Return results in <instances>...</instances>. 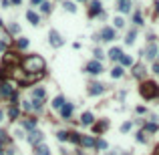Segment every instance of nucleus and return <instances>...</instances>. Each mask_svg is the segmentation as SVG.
<instances>
[{
    "label": "nucleus",
    "instance_id": "9d476101",
    "mask_svg": "<svg viewBox=\"0 0 159 155\" xmlns=\"http://www.w3.org/2000/svg\"><path fill=\"white\" fill-rule=\"evenodd\" d=\"M105 93V87H103L101 83H93L91 87H89V95H101Z\"/></svg>",
    "mask_w": 159,
    "mask_h": 155
},
{
    "label": "nucleus",
    "instance_id": "c85d7f7f",
    "mask_svg": "<svg viewBox=\"0 0 159 155\" xmlns=\"http://www.w3.org/2000/svg\"><path fill=\"white\" fill-rule=\"evenodd\" d=\"M65 8H67L68 12H77V6H75V2H65Z\"/></svg>",
    "mask_w": 159,
    "mask_h": 155
},
{
    "label": "nucleus",
    "instance_id": "b1692460",
    "mask_svg": "<svg viewBox=\"0 0 159 155\" xmlns=\"http://www.w3.org/2000/svg\"><path fill=\"white\" fill-rule=\"evenodd\" d=\"M121 65H123V67H131V65H133V58L123 54V57H121Z\"/></svg>",
    "mask_w": 159,
    "mask_h": 155
},
{
    "label": "nucleus",
    "instance_id": "f3484780",
    "mask_svg": "<svg viewBox=\"0 0 159 155\" xmlns=\"http://www.w3.org/2000/svg\"><path fill=\"white\" fill-rule=\"evenodd\" d=\"M121 57H123V53H121V49H111L109 50V58H111V61H121Z\"/></svg>",
    "mask_w": 159,
    "mask_h": 155
},
{
    "label": "nucleus",
    "instance_id": "09e8293b",
    "mask_svg": "<svg viewBox=\"0 0 159 155\" xmlns=\"http://www.w3.org/2000/svg\"><path fill=\"white\" fill-rule=\"evenodd\" d=\"M0 121H2V111H0Z\"/></svg>",
    "mask_w": 159,
    "mask_h": 155
},
{
    "label": "nucleus",
    "instance_id": "a878e982",
    "mask_svg": "<svg viewBox=\"0 0 159 155\" xmlns=\"http://www.w3.org/2000/svg\"><path fill=\"white\" fill-rule=\"evenodd\" d=\"M68 133H71V131H58L57 133L58 141H68Z\"/></svg>",
    "mask_w": 159,
    "mask_h": 155
},
{
    "label": "nucleus",
    "instance_id": "7ed1b4c3",
    "mask_svg": "<svg viewBox=\"0 0 159 155\" xmlns=\"http://www.w3.org/2000/svg\"><path fill=\"white\" fill-rule=\"evenodd\" d=\"M14 93H16L14 83L2 81V85H0V97H2V99H12V95H14Z\"/></svg>",
    "mask_w": 159,
    "mask_h": 155
},
{
    "label": "nucleus",
    "instance_id": "473e14b6",
    "mask_svg": "<svg viewBox=\"0 0 159 155\" xmlns=\"http://www.w3.org/2000/svg\"><path fill=\"white\" fill-rule=\"evenodd\" d=\"M40 8H43V12H50V8H53V6H50V2H43V4H40Z\"/></svg>",
    "mask_w": 159,
    "mask_h": 155
},
{
    "label": "nucleus",
    "instance_id": "dca6fc26",
    "mask_svg": "<svg viewBox=\"0 0 159 155\" xmlns=\"http://www.w3.org/2000/svg\"><path fill=\"white\" fill-rule=\"evenodd\" d=\"M93 121H95L93 113H83V115H81V123H83V125H93Z\"/></svg>",
    "mask_w": 159,
    "mask_h": 155
},
{
    "label": "nucleus",
    "instance_id": "a18cd8bd",
    "mask_svg": "<svg viewBox=\"0 0 159 155\" xmlns=\"http://www.w3.org/2000/svg\"><path fill=\"white\" fill-rule=\"evenodd\" d=\"M10 2H12V4H20V2H22V0H10Z\"/></svg>",
    "mask_w": 159,
    "mask_h": 155
},
{
    "label": "nucleus",
    "instance_id": "2f4dec72",
    "mask_svg": "<svg viewBox=\"0 0 159 155\" xmlns=\"http://www.w3.org/2000/svg\"><path fill=\"white\" fill-rule=\"evenodd\" d=\"M32 109H36V111H39V109H43V101L34 99V101H32Z\"/></svg>",
    "mask_w": 159,
    "mask_h": 155
},
{
    "label": "nucleus",
    "instance_id": "8fccbe9b",
    "mask_svg": "<svg viewBox=\"0 0 159 155\" xmlns=\"http://www.w3.org/2000/svg\"><path fill=\"white\" fill-rule=\"evenodd\" d=\"M0 155H4V151H2V149H0Z\"/></svg>",
    "mask_w": 159,
    "mask_h": 155
},
{
    "label": "nucleus",
    "instance_id": "f257e3e1",
    "mask_svg": "<svg viewBox=\"0 0 159 155\" xmlns=\"http://www.w3.org/2000/svg\"><path fill=\"white\" fill-rule=\"evenodd\" d=\"M22 71L28 75H36L44 71V58L39 54H32V57H26L22 61Z\"/></svg>",
    "mask_w": 159,
    "mask_h": 155
},
{
    "label": "nucleus",
    "instance_id": "79ce46f5",
    "mask_svg": "<svg viewBox=\"0 0 159 155\" xmlns=\"http://www.w3.org/2000/svg\"><path fill=\"white\" fill-rule=\"evenodd\" d=\"M43 2H44V0H30V4H32V6H36V4H43Z\"/></svg>",
    "mask_w": 159,
    "mask_h": 155
},
{
    "label": "nucleus",
    "instance_id": "9b49d317",
    "mask_svg": "<svg viewBox=\"0 0 159 155\" xmlns=\"http://www.w3.org/2000/svg\"><path fill=\"white\" fill-rule=\"evenodd\" d=\"M26 18H28V22H30V24H32V26H36V24H39V22H40V16L36 14L34 10H28V12H26Z\"/></svg>",
    "mask_w": 159,
    "mask_h": 155
},
{
    "label": "nucleus",
    "instance_id": "423d86ee",
    "mask_svg": "<svg viewBox=\"0 0 159 155\" xmlns=\"http://www.w3.org/2000/svg\"><path fill=\"white\" fill-rule=\"evenodd\" d=\"M43 139H44V135L40 133V131H36V129H34L32 133L28 135V141L32 143V145H40V143H43Z\"/></svg>",
    "mask_w": 159,
    "mask_h": 155
},
{
    "label": "nucleus",
    "instance_id": "c756f323",
    "mask_svg": "<svg viewBox=\"0 0 159 155\" xmlns=\"http://www.w3.org/2000/svg\"><path fill=\"white\" fill-rule=\"evenodd\" d=\"M95 147H97V149H107V141L105 139H99L95 143Z\"/></svg>",
    "mask_w": 159,
    "mask_h": 155
},
{
    "label": "nucleus",
    "instance_id": "2eb2a0df",
    "mask_svg": "<svg viewBox=\"0 0 159 155\" xmlns=\"http://www.w3.org/2000/svg\"><path fill=\"white\" fill-rule=\"evenodd\" d=\"M44 95H46V93H44L43 87H34V89H32V99H39V101H43Z\"/></svg>",
    "mask_w": 159,
    "mask_h": 155
},
{
    "label": "nucleus",
    "instance_id": "603ef678",
    "mask_svg": "<svg viewBox=\"0 0 159 155\" xmlns=\"http://www.w3.org/2000/svg\"><path fill=\"white\" fill-rule=\"evenodd\" d=\"M121 2H125V0H119V4H121Z\"/></svg>",
    "mask_w": 159,
    "mask_h": 155
},
{
    "label": "nucleus",
    "instance_id": "39448f33",
    "mask_svg": "<svg viewBox=\"0 0 159 155\" xmlns=\"http://www.w3.org/2000/svg\"><path fill=\"white\" fill-rule=\"evenodd\" d=\"M85 71H87L89 75H101V73H103V65H101V61H91V63H87Z\"/></svg>",
    "mask_w": 159,
    "mask_h": 155
},
{
    "label": "nucleus",
    "instance_id": "aec40b11",
    "mask_svg": "<svg viewBox=\"0 0 159 155\" xmlns=\"http://www.w3.org/2000/svg\"><path fill=\"white\" fill-rule=\"evenodd\" d=\"M107 127H109V121H101V123H97V125L93 127V131H95V133H101V131H105Z\"/></svg>",
    "mask_w": 159,
    "mask_h": 155
},
{
    "label": "nucleus",
    "instance_id": "72a5a7b5",
    "mask_svg": "<svg viewBox=\"0 0 159 155\" xmlns=\"http://www.w3.org/2000/svg\"><path fill=\"white\" fill-rule=\"evenodd\" d=\"M133 20H135V24H143V16H141L139 12H135V16H133Z\"/></svg>",
    "mask_w": 159,
    "mask_h": 155
},
{
    "label": "nucleus",
    "instance_id": "6e6552de",
    "mask_svg": "<svg viewBox=\"0 0 159 155\" xmlns=\"http://www.w3.org/2000/svg\"><path fill=\"white\" fill-rule=\"evenodd\" d=\"M101 39H103V40H113V39H115V28L105 26V28L101 30Z\"/></svg>",
    "mask_w": 159,
    "mask_h": 155
},
{
    "label": "nucleus",
    "instance_id": "49530a36",
    "mask_svg": "<svg viewBox=\"0 0 159 155\" xmlns=\"http://www.w3.org/2000/svg\"><path fill=\"white\" fill-rule=\"evenodd\" d=\"M155 10H157V12H159V0H157V4H155Z\"/></svg>",
    "mask_w": 159,
    "mask_h": 155
},
{
    "label": "nucleus",
    "instance_id": "412c9836",
    "mask_svg": "<svg viewBox=\"0 0 159 155\" xmlns=\"http://www.w3.org/2000/svg\"><path fill=\"white\" fill-rule=\"evenodd\" d=\"M20 115V109H18V107H10V109H8V117H10V119H12V121H14V119H16V117H18Z\"/></svg>",
    "mask_w": 159,
    "mask_h": 155
},
{
    "label": "nucleus",
    "instance_id": "f704fd0d",
    "mask_svg": "<svg viewBox=\"0 0 159 155\" xmlns=\"http://www.w3.org/2000/svg\"><path fill=\"white\" fill-rule=\"evenodd\" d=\"M123 24H125V20L121 18V16H117V18H115V28H121Z\"/></svg>",
    "mask_w": 159,
    "mask_h": 155
},
{
    "label": "nucleus",
    "instance_id": "ea45409f",
    "mask_svg": "<svg viewBox=\"0 0 159 155\" xmlns=\"http://www.w3.org/2000/svg\"><path fill=\"white\" fill-rule=\"evenodd\" d=\"M143 75V67H135V77H141Z\"/></svg>",
    "mask_w": 159,
    "mask_h": 155
},
{
    "label": "nucleus",
    "instance_id": "e433bc0d",
    "mask_svg": "<svg viewBox=\"0 0 159 155\" xmlns=\"http://www.w3.org/2000/svg\"><path fill=\"white\" fill-rule=\"evenodd\" d=\"M93 54H95L97 61H99V58H103V50H101V49H95V53H93Z\"/></svg>",
    "mask_w": 159,
    "mask_h": 155
},
{
    "label": "nucleus",
    "instance_id": "37998d69",
    "mask_svg": "<svg viewBox=\"0 0 159 155\" xmlns=\"http://www.w3.org/2000/svg\"><path fill=\"white\" fill-rule=\"evenodd\" d=\"M153 73L159 75V63H153Z\"/></svg>",
    "mask_w": 159,
    "mask_h": 155
},
{
    "label": "nucleus",
    "instance_id": "de8ad7c7",
    "mask_svg": "<svg viewBox=\"0 0 159 155\" xmlns=\"http://www.w3.org/2000/svg\"><path fill=\"white\" fill-rule=\"evenodd\" d=\"M107 155H117V153H115V151H109V153H107Z\"/></svg>",
    "mask_w": 159,
    "mask_h": 155
},
{
    "label": "nucleus",
    "instance_id": "ddd939ff",
    "mask_svg": "<svg viewBox=\"0 0 159 155\" xmlns=\"http://www.w3.org/2000/svg\"><path fill=\"white\" fill-rule=\"evenodd\" d=\"M50 105H53V109H58V111H61V109H63V105H65V97H63V95H58V97H54Z\"/></svg>",
    "mask_w": 159,
    "mask_h": 155
},
{
    "label": "nucleus",
    "instance_id": "cd10ccee",
    "mask_svg": "<svg viewBox=\"0 0 159 155\" xmlns=\"http://www.w3.org/2000/svg\"><path fill=\"white\" fill-rule=\"evenodd\" d=\"M125 42H127V44H133V42H135V30H131V32H129V34H127V39H125Z\"/></svg>",
    "mask_w": 159,
    "mask_h": 155
},
{
    "label": "nucleus",
    "instance_id": "c03bdc74",
    "mask_svg": "<svg viewBox=\"0 0 159 155\" xmlns=\"http://www.w3.org/2000/svg\"><path fill=\"white\" fill-rule=\"evenodd\" d=\"M4 49H6V42H0V53H2Z\"/></svg>",
    "mask_w": 159,
    "mask_h": 155
},
{
    "label": "nucleus",
    "instance_id": "0eeeda50",
    "mask_svg": "<svg viewBox=\"0 0 159 155\" xmlns=\"http://www.w3.org/2000/svg\"><path fill=\"white\" fill-rule=\"evenodd\" d=\"M103 12V8H101V2H99V0H93L91 2V8H89V16H97V14H101Z\"/></svg>",
    "mask_w": 159,
    "mask_h": 155
},
{
    "label": "nucleus",
    "instance_id": "7c9ffc66",
    "mask_svg": "<svg viewBox=\"0 0 159 155\" xmlns=\"http://www.w3.org/2000/svg\"><path fill=\"white\" fill-rule=\"evenodd\" d=\"M145 129L149 131V133H155V131H157V125H155V123H147V125H145Z\"/></svg>",
    "mask_w": 159,
    "mask_h": 155
},
{
    "label": "nucleus",
    "instance_id": "f03ea898",
    "mask_svg": "<svg viewBox=\"0 0 159 155\" xmlns=\"http://www.w3.org/2000/svg\"><path fill=\"white\" fill-rule=\"evenodd\" d=\"M141 95H143L145 99H155L159 95V89H157V85L155 83H151V81H145L143 85H141Z\"/></svg>",
    "mask_w": 159,
    "mask_h": 155
},
{
    "label": "nucleus",
    "instance_id": "c9c22d12",
    "mask_svg": "<svg viewBox=\"0 0 159 155\" xmlns=\"http://www.w3.org/2000/svg\"><path fill=\"white\" fill-rule=\"evenodd\" d=\"M22 109L24 111H30V109H32V103L30 101H22Z\"/></svg>",
    "mask_w": 159,
    "mask_h": 155
},
{
    "label": "nucleus",
    "instance_id": "f8f14e48",
    "mask_svg": "<svg viewBox=\"0 0 159 155\" xmlns=\"http://www.w3.org/2000/svg\"><path fill=\"white\" fill-rule=\"evenodd\" d=\"M34 155H53V153H50V149L46 145L40 143V145H34Z\"/></svg>",
    "mask_w": 159,
    "mask_h": 155
},
{
    "label": "nucleus",
    "instance_id": "864d4df0",
    "mask_svg": "<svg viewBox=\"0 0 159 155\" xmlns=\"http://www.w3.org/2000/svg\"><path fill=\"white\" fill-rule=\"evenodd\" d=\"M81 2H87V0H81Z\"/></svg>",
    "mask_w": 159,
    "mask_h": 155
},
{
    "label": "nucleus",
    "instance_id": "a211bd4d",
    "mask_svg": "<svg viewBox=\"0 0 159 155\" xmlns=\"http://www.w3.org/2000/svg\"><path fill=\"white\" fill-rule=\"evenodd\" d=\"M95 143H97V141L93 139V137H89V135L81 137V145H83V147H95Z\"/></svg>",
    "mask_w": 159,
    "mask_h": 155
},
{
    "label": "nucleus",
    "instance_id": "bb28decb",
    "mask_svg": "<svg viewBox=\"0 0 159 155\" xmlns=\"http://www.w3.org/2000/svg\"><path fill=\"white\" fill-rule=\"evenodd\" d=\"M16 46H18V49H26V46H28V39H18L16 40Z\"/></svg>",
    "mask_w": 159,
    "mask_h": 155
},
{
    "label": "nucleus",
    "instance_id": "4be33fe9",
    "mask_svg": "<svg viewBox=\"0 0 159 155\" xmlns=\"http://www.w3.org/2000/svg\"><path fill=\"white\" fill-rule=\"evenodd\" d=\"M119 10L123 12V14L131 12V2H129V0H125V2H121V4H119Z\"/></svg>",
    "mask_w": 159,
    "mask_h": 155
},
{
    "label": "nucleus",
    "instance_id": "58836bf2",
    "mask_svg": "<svg viewBox=\"0 0 159 155\" xmlns=\"http://www.w3.org/2000/svg\"><path fill=\"white\" fill-rule=\"evenodd\" d=\"M18 30H20V26H18V24H10V32H12V34H16Z\"/></svg>",
    "mask_w": 159,
    "mask_h": 155
},
{
    "label": "nucleus",
    "instance_id": "5fc2aeb1",
    "mask_svg": "<svg viewBox=\"0 0 159 155\" xmlns=\"http://www.w3.org/2000/svg\"><path fill=\"white\" fill-rule=\"evenodd\" d=\"M79 155H83V153H79Z\"/></svg>",
    "mask_w": 159,
    "mask_h": 155
},
{
    "label": "nucleus",
    "instance_id": "4c0bfd02",
    "mask_svg": "<svg viewBox=\"0 0 159 155\" xmlns=\"http://www.w3.org/2000/svg\"><path fill=\"white\" fill-rule=\"evenodd\" d=\"M129 129H131V123H123V125H121V131H123V133H127Z\"/></svg>",
    "mask_w": 159,
    "mask_h": 155
},
{
    "label": "nucleus",
    "instance_id": "393cba45",
    "mask_svg": "<svg viewBox=\"0 0 159 155\" xmlns=\"http://www.w3.org/2000/svg\"><path fill=\"white\" fill-rule=\"evenodd\" d=\"M68 141H72V143H81V135L75 133V131H71V133H68Z\"/></svg>",
    "mask_w": 159,
    "mask_h": 155
},
{
    "label": "nucleus",
    "instance_id": "6e6d98bb",
    "mask_svg": "<svg viewBox=\"0 0 159 155\" xmlns=\"http://www.w3.org/2000/svg\"><path fill=\"white\" fill-rule=\"evenodd\" d=\"M125 155H129V153H125Z\"/></svg>",
    "mask_w": 159,
    "mask_h": 155
},
{
    "label": "nucleus",
    "instance_id": "1a4fd4ad",
    "mask_svg": "<svg viewBox=\"0 0 159 155\" xmlns=\"http://www.w3.org/2000/svg\"><path fill=\"white\" fill-rule=\"evenodd\" d=\"M71 115H72V103H65L63 109H61V117L63 119H71Z\"/></svg>",
    "mask_w": 159,
    "mask_h": 155
},
{
    "label": "nucleus",
    "instance_id": "5701e85b",
    "mask_svg": "<svg viewBox=\"0 0 159 155\" xmlns=\"http://www.w3.org/2000/svg\"><path fill=\"white\" fill-rule=\"evenodd\" d=\"M111 77L113 79H119V77H123V67H115L111 71Z\"/></svg>",
    "mask_w": 159,
    "mask_h": 155
},
{
    "label": "nucleus",
    "instance_id": "20e7f679",
    "mask_svg": "<svg viewBox=\"0 0 159 155\" xmlns=\"http://www.w3.org/2000/svg\"><path fill=\"white\" fill-rule=\"evenodd\" d=\"M48 42H50V46H54V49H61L65 44V39L57 32V30H50V32H48Z\"/></svg>",
    "mask_w": 159,
    "mask_h": 155
},
{
    "label": "nucleus",
    "instance_id": "6ab92c4d",
    "mask_svg": "<svg viewBox=\"0 0 159 155\" xmlns=\"http://www.w3.org/2000/svg\"><path fill=\"white\" fill-rule=\"evenodd\" d=\"M24 129H28L30 133H32V131L36 129V119H26V121H24Z\"/></svg>",
    "mask_w": 159,
    "mask_h": 155
},
{
    "label": "nucleus",
    "instance_id": "3c124183",
    "mask_svg": "<svg viewBox=\"0 0 159 155\" xmlns=\"http://www.w3.org/2000/svg\"><path fill=\"white\" fill-rule=\"evenodd\" d=\"M0 26H2V18H0Z\"/></svg>",
    "mask_w": 159,
    "mask_h": 155
},
{
    "label": "nucleus",
    "instance_id": "4468645a",
    "mask_svg": "<svg viewBox=\"0 0 159 155\" xmlns=\"http://www.w3.org/2000/svg\"><path fill=\"white\" fill-rule=\"evenodd\" d=\"M157 53H159L157 46H155V44L151 42L149 46H147V50H145V57H147V58H155V57H157Z\"/></svg>",
    "mask_w": 159,
    "mask_h": 155
},
{
    "label": "nucleus",
    "instance_id": "a19ab883",
    "mask_svg": "<svg viewBox=\"0 0 159 155\" xmlns=\"http://www.w3.org/2000/svg\"><path fill=\"white\" fill-rule=\"evenodd\" d=\"M137 141H141V143H145V133H137Z\"/></svg>",
    "mask_w": 159,
    "mask_h": 155
}]
</instances>
